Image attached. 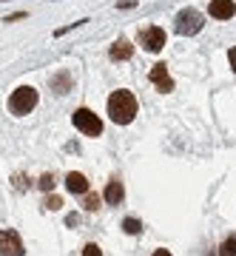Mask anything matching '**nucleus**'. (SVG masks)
Returning <instances> with one entry per match:
<instances>
[{"mask_svg":"<svg viewBox=\"0 0 236 256\" xmlns=\"http://www.w3.org/2000/svg\"><path fill=\"white\" fill-rule=\"evenodd\" d=\"M108 117L117 126H128L136 117V97L131 92H126V88L114 92L108 97Z\"/></svg>","mask_w":236,"mask_h":256,"instance_id":"1","label":"nucleus"},{"mask_svg":"<svg viewBox=\"0 0 236 256\" xmlns=\"http://www.w3.org/2000/svg\"><path fill=\"white\" fill-rule=\"evenodd\" d=\"M37 106V88H32V86H20V88H14L9 97V111L12 114H18V117H26V114H32Z\"/></svg>","mask_w":236,"mask_h":256,"instance_id":"2","label":"nucleus"},{"mask_svg":"<svg viewBox=\"0 0 236 256\" xmlns=\"http://www.w3.org/2000/svg\"><path fill=\"white\" fill-rule=\"evenodd\" d=\"M72 122L77 131H82L86 137H100L102 134V120L94 114L91 108H77L72 114Z\"/></svg>","mask_w":236,"mask_h":256,"instance_id":"3","label":"nucleus"},{"mask_svg":"<svg viewBox=\"0 0 236 256\" xmlns=\"http://www.w3.org/2000/svg\"><path fill=\"white\" fill-rule=\"evenodd\" d=\"M202 26H205V18H202L196 9H182L180 14H176V34H182V37L200 34Z\"/></svg>","mask_w":236,"mask_h":256,"instance_id":"4","label":"nucleus"},{"mask_svg":"<svg viewBox=\"0 0 236 256\" xmlns=\"http://www.w3.org/2000/svg\"><path fill=\"white\" fill-rule=\"evenodd\" d=\"M140 43L146 52H162L165 48V28L160 26H148V28H140Z\"/></svg>","mask_w":236,"mask_h":256,"instance_id":"5","label":"nucleus"},{"mask_svg":"<svg viewBox=\"0 0 236 256\" xmlns=\"http://www.w3.org/2000/svg\"><path fill=\"white\" fill-rule=\"evenodd\" d=\"M0 256H23V239H20L18 230H0Z\"/></svg>","mask_w":236,"mask_h":256,"instance_id":"6","label":"nucleus"},{"mask_svg":"<svg viewBox=\"0 0 236 256\" xmlns=\"http://www.w3.org/2000/svg\"><path fill=\"white\" fill-rule=\"evenodd\" d=\"M151 82H154L162 94L174 92V80H171V74H168V66L165 63H156L154 68H151Z\"/></svg>","mask_w":236,"mask_h":256,"instance_id":"7","label":"nucleus"},{"mask_svg":"<svg viewBox=\"0 0 236 256\" xmlns=\"http://www.w3.org/2000/svg\"><path fill=\"white\" fill-rule=\"evenodd\" d=\"M208 12L214 20H230L236 14V3L234 0H210Z\"/></svg>","mask_w":236,"mask_h":256,"instance_id":"8","label":"nucleus"},{"mask_svg":"<svg viewBox=\"0 0 236 256\" xmlns=\"http://www.w3.org/2000/svg\"><path fill=\"white\" fill-rule=\"evenodd\" d=\"M111 60L114 63H120V60H131V54H134V46L128 43L126 37H120V40H114V46H111Z\"/></svg>","mask_w":236,"mask_h":256,"instance_id":"9","label":"nucleus"},{"mask_svg":"<svg viewBox=\"0 0 236 256\" xmlns=\"http://www.w3.org/2000/svg\"><path fill=\"white\" fill-rule=\"evenodd\" d=\"M48 86H52V92H54V94H66L68 88H72V74L63 68V72H57L54 77L48 80Z\"/></svg>","mask_w":236,"mask_h":256,"instance_id":"10","label":"nucleus"},{"mask_svg":"<svg viewBox=\"0 0 236 256\" xmlns=\"http://www.w3.org/2000/svg\"><path fill=\"white\" fill-rule=\"evenodd\" d=\"M66 185H68L72 194H86L88 191V180H86L82 174H77V171H72V174L66 176Z\"/></svg>","mask_w":236,"mask_h":256,"instance_id":"11","label":"nucleus"},{"mask_svg":"<svg viewBox=\"0 0 236 256\" xmlns=\"http://www.w3.org/2000/svg\"><path fill=\"white\" fill-rule=\"evenodd\" d=\"M106 200H108L111 205H120V202L126 200V188H122L120 180H111L108 182V188H106Z\"/></svg>","mask_w":236,"mask_h":256,"instance_id":"12","label":"nucleus"},{"mask_svg":"<svg viewBox=\"0 0 236 256\" xmlns=\"http://www.w3.org/2000/svg\"><path fill=\"white\" fill-rule=\"evenodd\" d=\"M219 256H236V236H234V234L219 245Z\"/></svg>","mask_w":236,"mask_h":256,"instance_id":"13","label":"nucleus"},{"mask_svg":"<svg viewBox=\"0 0 236 256\" xmlns=\"http://www.w3.org/2000/svg\"><path fill=\"white\" fill-rule=\"evenodd\" d=\"M122 228H126V234H131V236H136V234L142 230V222H140V220H134V216H128V220L122 222Z\"/></svg>","mask_w":236,"mask_h":256,"instance_id":"14","label":"nucleus"},{"mask_svg":"<svg viewBox=\"0 0 236 256\" xmlns=\"http://www.w3.org/2000/svg\"><path fill=\"white\" fill-rule=\"evenodd\" d=\"M82 208H86V210H97V208H100V196L86 191V202H82Z\"/></svg>","mask_w":236,"mask_h":256,"instance_id":"15","label":"nucleus"},{"mask_svg":"<svg viewBox=\"0 0 236 256\" xmlns=\"http://www.w3.org/2000/svg\"><path fill=\"white\" fill-rule=\"evenodd\" d=\"M37 185H40L43 191H52V188H54V176H52V174H43V176H40V182H37Z\"/></svg>","mask_w":236,"mask_h":256,"instance_id":"16","label":"nucleus"},{"mask_svg":"<svg viewBox=\"0 0 236 256\" xmlns=\"http://www.w3.org/2000/svg\"><path fill=\"white\" fill-rule=\"evenodd\" d=\"M43 205H46L48 210H60V208H63V200H60V196H48Z\"/></svg>","mask_w":236,"mask_h":256,"instance_id":"17","label":"nucleus"},{"mask_svg":"<svg viewBox=\"0 0 236 256\" xmlns=\"http://www.w3.org/2000/svg\"><path fill=\"white\" fill-rule=\"evenodd\" d=\"M82 256H102V250H100V245H94V242H91V245L82 248Z\"/></svg>","mask_w":236,"mask_h":256,"instance_id":"18","label":"nucleus"},{"mask_svg":"<svg viewBox=\"0 0 236 256\" xmlns=\"http://www.w3.org/2000/svg\"><path fill=\"white\" fill-rule=\"evenodd\" d=\"M136 6V0H120L117 3V9H134Z\"/></svg>","mask_w":236,"mask_h":256,"instance_id":"19","label":"nucleus"},{"mask_svg":"<svg viewBox=\"0 0 236 256\" xmlns=\"http://www.w3.org/2000/svg\"><path fill=\"white\" fill-rule=\"evenodd\" d=\"M228 60H230V68L236 72V46L230 48V52H228Z\"/></svg>","mask_w":236,"mask_h":256,"instance_id":"20","label":"nucleus"},{"mask_svg":"<svg viewBox=\"0 0 236 256\" xmlns=\"http://www.w3.org/2000/svg\"><path fill=\"white\" fill-rule=\"evenodd\" d=\"M154 256H174L171 250H165V248H160V250H154Z\"/></svg>","mask_w":236,"mask_h":256,"instance_id":"21","label":"nucleus"}]
</instances>
